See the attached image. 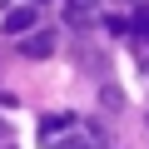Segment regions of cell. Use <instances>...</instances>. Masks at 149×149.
<instances>
[{
	"mask_svg": "<svg viewBox=\"0 0 149 149\" xmlns=\"http://www.w3.org/2000/svg\"><path fill=\"white\" fill-rule=\"evenodd\" d=\"M20 55H30V60H45V55H55V35H50V30H30V35L20 40Z\"/></svg>",
	"mask_w": 149,
	"mask_h": 149,
	"instance_id": "6da1fadb",
	"label": "cell"
},
{
	"mask_svg": "<svg viewBox=\"0 0 149 149\" xmlns=\"http://www.w3.org/2000/svg\"><path fill=\"white\" fill-rule=\"evenodd\" d=\"M100 144H104V139H100V129H90V134L80 129V134H60V139H50L45 149H100Z\"/></svg>",
	"mask_w": 149,
	"mask_h": 149,
	"instance_id": "7a4b0ae2",
	"label": "cell"
},
{
	"mask_svg": "<svg viewBox=\"0 0 149 149\" xmlns=\"http://www.w3.org/2000/svg\"><path fill=\"white\" fill-rule=\"evenodd\" d=\"M65 129H74V114H65V109H60V114H45V119H40V144L60 139Z\"/></svg>",
	"mask_w": 149,
	"mask_h": 149,
	"instance_id": "3957f363",
	"label": "cell"
},
{
	"mask_svg": "<svg viewBox=\"0 0 149 149\" xmlns=\"http://www.w3.org/2000/svg\"><path fill=\"white\" fill-rule=\"evenodd\" d=\"M30 30H35V10L30 5H20V10L5 15V35H30Z\"/></svg>",
	"mask_w": 149,
	"mask_h": 149,
	"instance_id": "277c9868",
	"label": "cell"
},
{
	"mask_svg": "<svg viewBox=\"0 0 149 149\" xmlns=\"http://www.w3.org/2000/svg\"><path fill=\"white\" fill-rule=\"evenodd\" d=\"M100 100H104V109H119V104H124V95H119L114 85H104V95H100Z\"/></svg>",
	"mask_w": 149,
	"mask_h": 149,
	"instance_id": "5b68a950",
	"label": "cell"
}]
</instances>
